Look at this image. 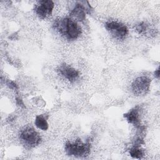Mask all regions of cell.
<instances>
[{
    "instance_id": "9",
    "label": "cell",
    "mask_w": 160,
    "mask_h": 160,
    "mask_svg": "<svg viewBox=\"0 0 160 160\" xmlns=\"http://www.w3.org/2000/svg\"><path fill=\"white\" fill-rule=\"evenodd\" d=\"M124 118L127 120L129 123L136 126L138 128H141L139 119V110L138 107L131 109L128 112L124 114Z\"/></svg>"
},
{
    "instance_id": "10",
    "label": "cell",
    "mask_w": 160,
    "mask_h": 160,
    "mask_svg": "<svg viewBox=\"0 0 160 160\" xmlns=\"http://www.w3.org/2000/svg\"><path fill=\"white\" fill-rule=\"evenodd\" d=\"M34 124L36 126L42 131H46L48 128V123L43 115H38L36 117Z\"/></svg>"
},
{
    "instance_id": "6",
    "label": "cell",
    "mask_w": 160,
    "mask_h": 160,
    "mask_svg": "<svg viewBox=\"0 0 160 160\" xmlns=\"http://www.w3.org/2000/svg\"><path fill=\"white\" fill-rule=\"evenodd\" d=\"M54 4L52 1H40L35 6L36 14L41 19H45L51 15Z\"/></svg>"
},
{
    "instance_id": "1",
    "label": "cell",
    "mask_w": 160,
    "mask_h": 160,
    "mask_svg": "<svg viewBox=\"0 0 160 160\" xmlns=\"http://www.w3.org/2000/svg\"><path fill=\"white\" fill-rule=\"evenodd\" d=\"M53 27L68 40L76 39L81 33V28L78 24L68 18L57 19L54 22Z\"/></svg>"
},
{
    "instance_id": "14",
    "label": "cell",
    "mask_w": 160,
    "mask_h": 160,
    "mask_svg": "<svg viewBox=\"0 0 160 160\" xmlns=\"http://www.w3.org/2000/svg\"><path fill=\"white\" fill-rule=\"evenodd\" d=\"M154 76L155 77H156V78H159V69H158L157 70H156L155 71H154Z\"/></svg>"
},
{
    "instance_id": "5",
    "label": "cell",
    "mask_w": 160,
    "mask_h": 160,
    "mask_svg": "<svg viewBox=\"0 0 160 160\" xmlns=\"http://www.w3.org/2000/svg\"><path fill=\"white\" fill-rule=\"evenodd\" d=\"M106 29L116 39H124L128 33L127 27L121 22L108 21L105 23Z\"/></svg>"
},
{
    "instance_id": "2",
    "label": "cell",
    "mask_w": 160,
    "mask_h": 160,
    "mask_svg": "<svg viewBox=\"0 0 160 160\" xmlns=\"http://www.w3.org/2000/svg\"><path fill=\"white\" fill-rule=\"evenodd\" d=\"M89 142H83L81 139L74 142H67L65 144V151L69 156L75 157H85L90 152Z\"/></svg>"
},
{
    "instance_id": "7",
    "label": "cell",
    "mask_w": 160,
    "mask_h": 160,
    "mask_svg": "<svg viewBox=\"0 0 160 160\" xmlns=\"http://www.w3.org/2000/svg\"><path fill=\"white\" fill-rule=\"evenodd\" d=\"M91 6L89 5H85L82 4V2H79L76 4L73 9L71 11V15L77 19L79 21H83L85 19L86 14H89L91 12Z\"/></svg>"
},
{
    "instance_id": "11",
    "label": "cell",
    "mask_w": 160,
    "mask_h": 160,
    "mask_svg": "<svg viewBox=\"0 0 160 160\" xmlns=\"http://www.w3.org/2000/svg\"><path fill=\"white\" fill-rule=\"evenodd\" d=\"M129 154L132 158H136V159H140L144 155L143 151L139 148V146H136V145H134L130 149Z\"/></svg>"
},
{
    "instance_id": "12",
    "label": "cell",
    "mask_w": 160,
    "mask_h": 160,
    "mask_svg": "<svg viewBox=\"0 0 160 160\" xmlns=\"http://www.w3.org/2000/svg\"><path fill=\"white\" fill-rule=\"evenodd\" d=\"M136 31L139 33V34H142L145 33L147 30V27L146 24L144 22H141L139 24L136 26Z\"/></svg>"
},
{
    "instance_id": "13",
    "label": "cell",
    "mask_w": 160,
    "mask_h": 160,
    "mask_svg": "<svg viewBox=\"0 0 160 160\" xmlns=\"http://www.w3.org/2000/svg\"><path fill=\"white\" fill-rule=\"evenodd\" d=\"M7 84L8 86L11 88V89H18V87H17V85L16 84V83H14L13 81H8L7 82Z\"/></svg>"
},
{
    "instance_id": "8",
    "label": "cell",
    "mask_w": 160,
    "mask_h": 160,
    "mask_svg": "<svg viewBox=\"0 0 160 160\" xmlns=\"http://www.w3.org/2000/svg\"><path fill=\"white\" fill-rule=\"evenodd\" d=\"M58 72L66 79L71 82L75 81L79 77V72L74 68L64 64L61 65L58 69Z\"/></svg>"
},
{
    "instance_id": "3",
    "label": "cell",
    "mask_w": 160,
    "mask_h": 160,
    "mask_svg": "<svg viewBox=\"0 0 160 160\" xmlns=\"http://www.w3.org/2000/svg\"><path fill=\"white\" fill-rule=\"evenodd\" d=\"M20 138L24 144L30 148L38 146L41 140L39 134L31 127H27L21 132Z\"/></svg>"
},
{
    "instance_id": "4",
    "label": "cell",
    "mask_w": 160,
    "mask_h": 160,
    "mask_svg": "<svg viewBox=\"0 0 160 160\" xmlns=\"http://www.w3.org/2000/svg\"><path fill=\"white\" fill-rule=\"evenodd\" d=\"M150 84L151 79L148 77H138L132 83L131 89L132 92L136 96L146 95L149 90Z\"/></svg>"
}]
</instances>
